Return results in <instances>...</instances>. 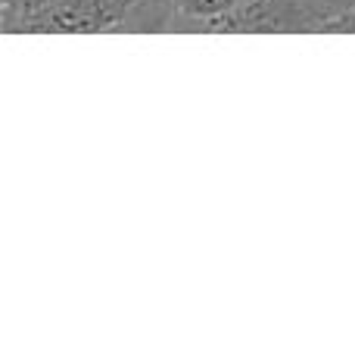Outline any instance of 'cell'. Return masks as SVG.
<instances>
[{
	"label": "cell",
	"mask_w": 355,
	"mask_h": 355,
	"mask_svg": "<svg viewBox=\"0 0 355 355\" xmlns=\"http://www.w3.org/2000/svg\"><path fill=\"white\" fill-rule=\"evenodd\" d=\"M56 0H0V22L3 31H28L41 12H47Z\"/></svg>",
	"instance_id": "3957f363"
},
{
	"label": "cell",
	"mask_w": 355,
	"mask_h": 355,
	"mask_svg": "<svg viewBox=\"0 0 355 355\" xmlns=\"http://www.w3.org/2000/svg\"><path fill=\"white\" fill-rule=\"evenodd\" d=\"M327 31H331V35H355V3H352V10L343 12Z\"/></svg>",
	"instance_id": "277c9868"
},
{
	"label": "cell",
	"mask_w": 355,
	"mask_h": 355,
	"mask_svg": "<svg viewBox=\"0 0 355 355\" xmlns=\"http://www.w3.org/2000/svg\"><path fill=\"white\" fill-rule=\"evenodd\" d=\"M175 31H225L227 22L250 6V0H175Z\"/></svg>",
	"instance_id": "7a4b0ae2"
},
{
	"label": "cell",
	"mask_w": 355,
	"mask_h": 355,
	"mask_svg": "<svg viewBox=\"0 0 355 355\" xmlns=\"http://www.w3.org/2000/svg\"><path fill=\"white\" fill-rule=\"evenodd\" d=\"M355 0H250L243 12L227 22L225 31H327Z\"/></svg>",
	"instance_id": "6da1fadb"
}]
</instances>
